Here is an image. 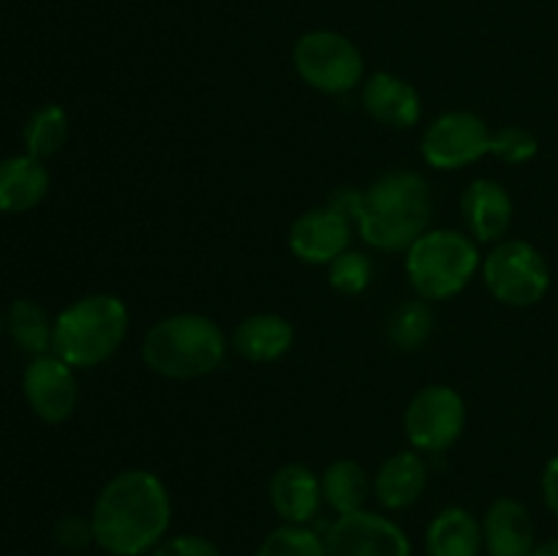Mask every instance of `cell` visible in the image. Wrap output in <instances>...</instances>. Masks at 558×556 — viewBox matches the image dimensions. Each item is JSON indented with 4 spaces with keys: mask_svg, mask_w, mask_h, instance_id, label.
<instances>
[{
    "mask_svg": "<svg viewBox=\"0 0 558 556\" xmlns=\"http://www.w3.org/2000/svg\"><path fill=\"white\" fill-rule=\"evenodd\" d=\"M93 537L109 556H147L169 532L172 496L150 469H125L93 501Z\"/></svg>",
    "mask_w": 558,
    "mask_h": 556,
    "instance_id": "obj_1",
    "label": "cell"
},
{
    "mask_svg": "<svg viewBox=\"0 0 558 556\" xmlns=\"http://www.w3.org/2000/svg\"><path fill=\"white\" fill-rule=\"evenodd\" d=\"M430 216L434 196L428 180L409 169H396L363 189L354 223L371 249L407 251L428 232Z\"/></svg>",
    "mask_w": 558,
    "mask_h": 556,
    "instance_id": "obj_2",
    "label": "cell"
},
{
    "mask_svg": "<svg viewBox=\"0 0 558 556\" xmlns=\"http://www.w3.org/2000/svg\"><path fill=\"white\" fill-rule=\"evenodd\" d=\"M227 358L223 330L205 314H172L142 338V363L167 379H199Z\"/></svg>",
    "mask_w": 558,
    "mask_h": 556,
    "instance_id": "obj_3",
    "label": "cell"
},
{
    "mask_svg": "<svg viewBox=\"0 0 558 556\" xmlns=\"http://www.w3.org/2000/svg\"><path fill=\"white\" fill-rule=\"evenodd\" d=\"M129 336V309L118 294L96 292L74 300L54 316L52 352L71 368L107 363Z\"/></svg>",
    "mask_w": 558,
    "mask_h": 556,
    "instance_id": "obj_4",
    "label": "cell"
},
{
    "mask_svg": "<svg viewBox=\"0 0 558 556\" xmlns=\"http://www.w3.org/2000/svg\"><path fill=\"white\" fill-rule=\"evenodd\" d=\"M480 265L477 240L458 229H428L407 249L409 283L423 300L461 294Z\"/></svg>",
    "mask_w": 558,
    "mask_h": 556,
    "instance_id": "obj_5",
    "label": "cell"
},
{
    "mask_svg": "<svg viewBox=\"0 0 558 556\" xmlns=\"http://www.w3.org/2000/svg\"><path fill=\"white\" fill-rule=\"evenodd\" d=\"M292 65L305 85L330 96H341L365 82V60L357 44L327 27L303 33L294 41Z\"/></svg>",
    "mask_w": 558,
    "mask_h": 556,
    "instance_id": "obj_6",
    "label": "cell"
},
{
    "mask_svg": "<svg viewBox=\"0 0 558 556\" xmlns=\"http://www.w3.org/2000/svg\"><path fill=\"white\" fill-rule=\"evenodd\" d=\"M494 300L510 309L537 305L550 289L548 259L526 240H499L480 265Z\"/></svg>",
    "mask_w": 558,
    "mask_h": 556,
    "instance_id": "obj_7",
    "label": "cell"
},
{
    "mask_svg": "<svg viewBox=\"0 0 558 556\" xmlns=\"http://www.w3.org/2000/svg\"><path fill=\"white\" fill-rule=\"evenodd\" d=\"M466 428V403L450 385H425L403 412V431L420 452H445Z\"/></svg>",
    "mask_w": 558,
    "mask_h": 556,
    "instance_id": "obj_8",
    "label": "cell"
},
{
    "mask_svg": "<svg viewBox=\"0 0 558 556\" xmlns=\"http://www.w3.org/2000/svg\"><path fill=\"white\" fill-rule=\"evenodd\" d=\"M490 136L480 114L466 112V109H452V112L439 114L420 140V153L428 167L450 172V169H463L469 164H477L480 158L490 156Z\"/></svg>",
    "mask_w": 558,
    "mask_h": 556,
    "instance_id": "obj_9",
    "label": "cell"
},
{
    "mask_svg": "<svg viewBox=\"0 0 558 556\" xmlns=\"http://www.w3.org/2000/svg\"><path fill=\"white\" fill-rule=\"evenodd\" d=\"M327 556H412L407 532L379 512L338 516L325 532Z\"/></svg>",
    "mask_w": 558,
    "mask_h": 556,
    "instance_id": "obj_10",
    "label": "cell"
},
{
    "mask_svg": "<svg viewBox=\"0 0 558 556\" xmlns=\"http://www.w3.org/2000/svg\"><path fill=\"white\" fill-rule=\"evenodd\" d=\"M22 392L31 412L44 423H63L76 412V403H80L74 368L54 352L31 360L22 374Z\"/></svg>",
    "mask_w": 558,
    "mask_h": 556,
    "instance_id": "obj_11",
    "label": "cell"
},
{
    "mask_svg": "<svg viewBox=\"0 0 558 556\" xmlns=\"http://www.w3.org/2000/svg\"><path fill=\"white\" fill-rule=\"evenodd\" d=\"M352 223L332 207H314L294 218L289 229V249L305 265H330L349 249Z\"/></svg>",
    "mask_w": 558,
    "mask_h": 556,
    "instance_id": "obj_12",
    "label": "cell"
},
{
    "mask_svg": "<svg viewBox=\"0 0 558 556\" xmlns=\"http://www.w3.org/2000/svg\"><path fill=\"white\" fill-rule=\"evenodd\" d=\"M463 223L477 243H499L510 232L512 196L494 178H477L461 196Z\"/></svg>",
    "mask_w": 558,
    "mask_h": 556,
    "instance_id": "obj_13",
    "label": "cell"
},
{
    "mask_svg": "<svg viewBox=\"0 0 558 556\" xmlns=\"http://www.w3.org/2000/svg\"><path fill=\"white\" fill-rule=\"evenodd\" d=\"M363 107L387 129H412L423 114V101L412 82L390 71H376L363 82Z\"/></svg>",
    "mask_w": 558,
    "mask_h": 556,
    "instance_id": "obj_14",
    "label": "cell"
},
{
    "mask_svg": "<svg viewBox=\"0 0 558 556\" xmlns=\"http://www.w3.org/2000/svg\"><path fill=\"white\" fill-rule=\"evenodd\" d=\"M483 540L488 556H532L537 529L529 507L512 496L496 499L483 518Z\"/></svg>",
    "mask_w": 558,
    "mask_h": 556,
    "instance_id": "obj_15",
    "label": "cell"
},
{
    "mask_svg": "<svg viewBox=\"0 0 558 556\" xmlns=\"http://www.w3.org/2000/svg\"><path fill=\"white\" fill-rule=\"evenodd\" d=\"M322 501V478L305 463H283L270 478V505L283 523H311Z\"/></svg>",
    "mask_w": 558,
    "mask_h": 556,
    "instance_id": "obj_16",
    "label": "cell"
},
{
    "mask_svg": "<svg viewBox=\"0 0 558 556\" xmlns=\"http://www.w3.org/2000/svg\"><path fill=\"white\" fill-rule=\"evenodd\" d=\"M428 488V463L420 452L403 450L387 458L374 478V496L385 510H407Z\"/></svg>",
    "mask_w": 558,
    "mask_h": 556,
    "instance_id": "obj_17",
    "label": "cell"
},
{
    "mask_svg": "<svg viewBox=\"0 0 558 556\" xmlns=\"http://www.w3.org/2000/svg\"><path fill=\"white\" fill-rule=\"evenodd\" d=\"M49 191V172L41 158L22 153L0 161V213L20 216L41 205Z\"/></svg>",
    "mask_w": 558,
    "mask_h": 556,
    "instance_id": "obj_18",
    "label": "cell"
},
{
    "mask_svg": "<svg viewBox=\"0 0 558 556\" xmlns=\"http://www.w3.org/2000/svg\"><path fill=\"white\" fill-rule=\"evenodd\" d=\"M294 327L281 314H251L234 327L232 347L248 363H272L292 349Z\"/></svg>",
    "mask_w": 558,
    "mask_h": 556,
    "instance_id": "obj_19",
    "label": "cell"
},
{
    "mask_svg": "<svg viewBox=\"0 0 558 556\" xmlns=\"http://www.w3.org/2000/svg\"><path fill=\"white\" fill-rule=\"evenodd\" d=\"M483 551V521H477L466 507H445L425 529L428 556H480Z\"/></svg>",
    "mask_w": 558,
    "mask_h": 556,
    "instance_id": "obj_20",
    "label": "cell"
},
{
    "mask_svg": "<svg viewBox=\"0 0 558 556\" xmlns=\"http://www.w3.org/2000/svg\"><path fill=\"white\" fill-rule=\"evenodd\" d=\"M371 491L374 483L368 480V472L352 458H338L322 472V496L336 516L365 510Z\"/></svg>",
    "mask_w": 558,
    "mask_h": 556,
    "instance_id": "obj_21",
    "label": "cell"
},
{
    "mask_svg": "<svg viewBox=\"0 0 558 556\" xmlns=\"http://www.w3.org/2000/svg\"><path fill=\"white\" fill-rule=\"evenodd\" d=\"M5 327H9L11 338L22 352L33 354H49L52 352V336H54V319H49L47 311L31 298H20L9 305V316H5Z\"/></svg>",
    "mask_w": 558,
    "mask_h": 556,
    "instance_id": "obj_22",
    "label": "cell"
},
{
    "mask_svg": "<svg viewBox=\"0 0 558 556\" xmlns=\"http://www.w3.org/2000/svg\"><path fill=\"white\" fill-rule=\"evenodd\" d=\"M65 140H69V114L58 104H44V107H38L27 118L25 129H22L25 153L41 158V161L58 156L63 150Z\"/></svg>",
    "mask_w": 558,
    "mask_h": 556,
    "instance_id": "obj_23",
    "label": "cell"
},
{
    "mask_svg": "<svg viewBox=\"0 0 558 556\" xmlns=\"http://www.w3.org/2000/svg\"><path fill=\"white\" fill-rule=\"evenodd\" d=\"M430 333H434V311L423 298L403 300L387 319V338L392 347L403 349V352L425 347Z\"/></svg>",
    "mask_w": 558,
    "mask_h": 556,
    "instance_id": "obj_24",
    "label": "cell"
},
{
    "mask_svg": "<svg viewBox=\"0 0 558 556\" xmlns=\"http://www.w3.org/2000/svg\"><path fill=\"white\" fill-rule=\"evenodd\" d=\"M256 556H327L325 537L308 523H281L262 540Z\"/></svg>",
    "mask_w": 558,
    "mask_h": 556,
    "instance_id": "obj_25",
    "label": "cell"
},
{
    "mask_svg": "<svg viewBox=\"0 0 558 556\" xmlns=\"http://www.w3.org/2000/svg\"><path fill=\"white\" fill-rule=\"evenodd\" d=\"M327 278H330V287L338 294L354 298V294H363L368 289L371 278H374V262L363 251L347 249L327 265Z\"/></svg>",
    "mask_w": 558,
    "mask_h": 556,
    "instance_id": "obj_26",
    "label": "cell"
},
{
    "mask_svg": "<svg viewBox=\"0 0 558 556\" xmlns=\"http://www.w3.org/2000/svg\"><path fill=\"white\" fill-rule=\"evenodd\" d=\"M539 153L537 136L521 125H505L490 136V156L505 164H526Z\"/></svg>",
    "mask_w": 558,
    "mask_h": 556,
    "instance_id": "obj_27",
    "label": "cell"
},
{
    "mask_svg": "<svg viewBox=\"0 0 558 556\" xmlns=\"http://www.w3.org/2000/svg\"><path fill=\"white\" fill-rule=\"evenodd\" d=\"M147 556H221V551L202 534H167Z\"/></svg>",
    "mask_w": 558,
    "mask_h": 556,
    "instance_id": "obj_28",
    "label": "cell"
},
{
    "mask_svg": "<svg viewBox=\"0 0 558 556\" xmlns=\"http://www.w3.org/2000/svg\"><path fill=\"white\" fill-rule=\"evenodd\" d=\"M54 540H58L60 548L65 551H82L87 545H96V537H93V523L90 518L82 516H65L54 523Z\"/></svg>",
    "mask_w": 558,
    "mask_h": 556,
    "instance_id": "obj_29",
    "label": "cell"
},
{
    "mask_svg": "<svg viewBox=\"0 0 558 556\" xmlns=\"http://www.w3.org/2000/svg\"><path fill=\"white\" fill-rule=\"evenodd\" d=\"M539 485H543L545 505H548V510L558 518V456H554L548 463H545Z\"/></svg>",
    "mask_w": 558,
    "mask_h": 556,
    "instance_id": "obj_30",
    "label": "cell"
},
{
    "mask_svg": "<svg viewBox=\"0 0 558 556\" xmlns=\"http://www.w3.org/2000/svg\"><path fill=\"white\" fill-rule=\"evenodd\" d=\"M532 556H558V537L548 540V543H543V545H537Z\"/></svg>",
    "mask_w": 558,
    "mask_h": 556,
    "instance_id": "obj_31",
    "label": "cell"
},
{
    "mask_svg": "<svg viewBox=\"0 0 558 556\" xmlns=\"http://www.w3.org/2000/svg\"><path fill=\"white\" fill-rule=\"evenodd\" d=\"M0 333H3V316H0Z\"/></svg>",
    "mask_w": 558,
    "mask_h": 556,
    "instance_id": "obj_32",
    "label": "cell"
}]
</instances>
